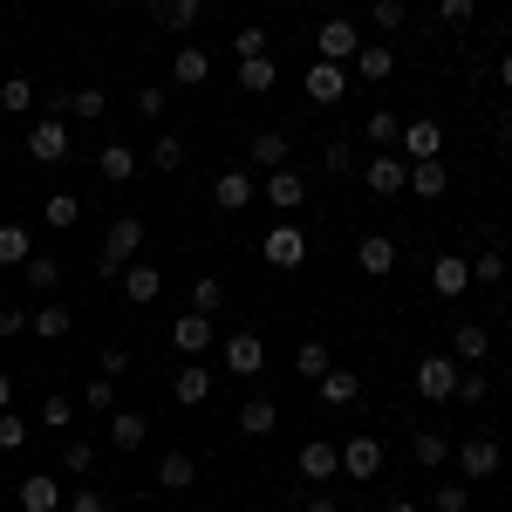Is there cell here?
Masks as SVG:
<instances>
[{
    "label": "cell",
    "mask_w": 512,
    "mask_h": 512,
    "mask_svg": "<svg viewBox=\"0 0 512 512\" xmlns=\"http://www.w3.org/2000/svg\"><path fill=\"white\" fill-rule=\"evenodd\" d=\"M137 246H144V219H137V212L110 219V233H103V253H96V274H103V280L123 274V267L137 260Z\"/></svg>",
    "instance_id": "cell-1"
},
{
    "label": "cell",
    "mask_w": 512,
    "mask_h": 512,
    "mask_svg": "<svg viewBox=\"0 0 512 512\" xmlns=\"http://www.w3.org/2000/svg\"><path fill=\"white\" fill-rule=\"evenodd\" d=\"M410 383H417L424 403H451V396H458V355H424Z\"/></svg>",
    "instance_id": "cell-2"
},
{
    "label": "cell",
    "mask_w": 512,
    "mask_h": 512,
    "mask_svg": "<svg viewBox=\"0 0 512 512\" xmlns=\"http://www.w3.org/2000/svg\"><path fill=\"white\" fill-rule=\"evenodd\" d=\"M260 253H267V260H274L280 274H294V267H308V233H301V226H287V219H280L274 233L260 239Z\"/></svg>",
    "instance_id": "cell-3"
},
{
    "label": "cell",
    "mask_w": 512,
    "mask_h": 512,
    "mask_svg": "<svg viewBox=\"0 0 512 512\" xmlns=\"http://www.w3.org/2000/svg\"><path fill=\"white\" fill-rule=\"evenodd\" d=\"M499 465H506V444H499L492 431H478V437L458 444V472H465V478H492Z\"/></svg>",
    "instance_id": "cell-4"
},
{
    "label": "cell",
    "mask_w": 512,
    "mask_h": 512,
    "mask_svg": "<svg viewBox=\"0 0 512 512\" xmlns=\"http://www.w3.org/2000/svg\"><path fill=\"white\" fill-rule=\"evenodd\" d=\"M362 185L376 198H396V192H410V164L396 158V151H376V158L362 164Z\"/></svg>",
    "instance_id": "cell-5"
},
{
    "label": "cell",
    "mask_w": 512,
    "mask_h": 512,
    "mask_svg": "<svg viewBox=\"0 0 512 512\" xmlns=\"http://www.w3.org/2000/svg\"><path fill=\"white\" fill-rule=\"evenodd\" d=\"M260 369H267V342H260L253 328H239V335H226V376H246V383H253Z\"/></svg>",
    "instance_id": "cell-6"
},
{
    "label": "cell",
    "mask_w": 512,
    "mask_h": 512,
    "mask_svg": "<svg viewBox=\"0 0 512 512\" xmlns=\"http://www.w3.org/2000/svg\"><path fill=\"white\" fill-rule=\"evenodd\" d=\"M437 151H444V130H437L431 117L403 123V144H396V158H403V164H424V158H437Z\"/></svg>",
    "instance_id": "cell-7"
},
{
    "label": "cell",
    "mask_w": 512,
    "mask_h": 512,
    "mask_svg": "<svg viewBox=\"0 0 512 512\" xmlns=\"http://www.w3.org/2000/svg\"><path fill=\"white\" fill-rule=\"evenodd\" d=\"M294 465H301V478H308V485H328V478L342 472V451H335L328 437H308V444L294 451Z\"/></svg>",
    "instance_id": "cell-8"
},
{
    "label": "cell",
    "mask_w": 512,
    "mask_h": 512,
    "mask_svg": "<svg viewBox=\"0 0 512 512\" xmlns=\"http://www.w3.org/2000/svg\"><path fill=\"white\" fill-rule=\"evenodd\" d=\"M28 158H35V164H62V158H69V123L41 117L35 130H28Z\"/></svg>",
    "instance_id": "cell-9"
},
{
    "label": "cell",
    "mask_w": 512,
    "mask_h": 512,
    "mask_svg": "<svg viewBox=\"0 0 512 512\" xmlns=\"http://www.w3.org/2000/svg\"><path fill=\"white\" fill-rule=\"evenodd\" d=\"M315 403L321 410H355V403H362V376H355V369H328L315 383Z\"/></svg>",
    "instance_id": "cell-10"
},
{
    "label": "cell",
    "mask_w": 512,
    "mask_h": 512,
    "mask_svg": "<svg viewBox=\"0 0 512 512\" xmlns=\"http://www.w3.org/2000/svg\"><path fill=\"white\" fill-rule=\"evenodd\" d=\"M212 335H219V321H212V315H198V308H192V315H178V321H171V349H178V355L212 349Z\"/></svg>",
    "instance_id": "cell-11"
},
{
    "label": "cell",
    "mask_w": 512,
    "mask_h": 512,
    "mask_svg": "<svg viewBox=\"0 0 512 512\" xmlns=\"http://www.w3.org/2000/svg\"><path fill=\"white\" fill-rule=\"evenodd\" d=\"M14 499H21V512H62V478L55 472H28Z\"/></svg>",
    "instance_id": "cell-12"
},
{
    "label": "cell",
    "mask_w": 512,
    "mask_h": 512,
    "mask_svg": "<svg viewBox=\"0 0 512 512\" xmlns=\"http://www.w3.org/2000/svg\"><path fill=\"white\" fill-rule=\"evenodd\" d=\"M342 472L349 478H376L383 472V437H369V431L349 437V444H342Z\"/></svg>",
    "instance_id": "cell-13"
},
{
    "label": "cell",
    "mask_w": 512,
    "mask_h": 512,
    "mask_svg": "<svg viewBox=\"0 0 512 512\" xmlns=\"http://www.w3.org/2000/svg\"><path fill=\"white\" fill-rule=\"evenodd\" d=\"M355 267H362L369 280H390L396 274V239L390 233H369L362 246H355Z\"/></svg>",
    "instance_id": "cell-14"
},
{
    "label": "cell",
    "mask_w": 512,
    "mask_h": 512,
    "mask_svg": "<svg viewBox=\"0 0 512 512\" xmlns=\"http://www.w3.org/2000/svg\"><path fill=\"white\" fill-rule=\"evenodd\" d=\"M321 62H342V69H349V55L355 48H362V35H355V21H342V14H335V21H321Z\"/></svg>",
    "instance_id": "cell-15"
},
{
    "label": "cell",
    "mask_w": 512,
    "mask_h": 512,
    "mask_svg": "<svg viewBox=\"0 0 512 512\" xmlns=\"http://www.w3.org/2000/svg\"><path fill=\"white\" fill-rule=\"evenodd\" d=\"M158 294H164V274L151 267V260H130V267H123V301H137V308H151Z\"/></svg>",
    "instance_id": "cell-16"
},
{
    "label": "cell",
    "mask_w": 512,
    "mask_h": 512,
    "mask_svg": "<svg viewBox=\"0 0 512 512\" xmlns=\"http://www.w3.org/2000/svg\"><path fill=\"white\" fill-rule=\"evenodd\" d=\"M349 62H355V76H362V82H390L396 76V48H390V41H362Z\"/></svg>",
    "instance_id": "cell-17"
},
{
    "label": "cell",
    "mask_w": 512,
    "mask_h": 512,
    "mask_svg": "<svg viewBox=\"0 0 512 512\" xmlns=\"http://www.w3.org/2000/svg\"><path fill=\"white\" fill-rule=\"evenodd\" d=\"M253 178H246V171H219V178H212V205H219V212H246V205H253Z\"/></svg>",
    "instance_id": "cell-18"
},
{
    "label": "cell",
    "mask_w": 512,
    "mask_h": 512,
    "mask_svg": "<svg viewBox=\"0 0 512 512\" xmlns=\"http://www.w3.org/2000/svg\"><path fill=\"white\" fill-rule=\"evenodd\" d=\"M267 205H274V212H294V205H301V198H308V178H301V171H287V164H280V171H267Z\"/></svg>",
    "instance_id": "cell-19"
},
{
    "label": "cell",
    "mask_w": 512,
    "mask_h": 512,
    "mask_svg": "<svg viewBox=\"0 0 512 512\" xmlns=\"http://www.w3.org/2000/svg\"><path fill=\"white\" fill-rule=\"evenodd\" d=\"M431 287L444 294V301H458V294L472 287V260H451V253H437V260H431Z\"/></svg>",
    "instance_id": "cell-20"
},
{
    "label": "cell",
    "mask_w": 512,
    "mask_h": 512,
    "mask_svg": "<svg viewBox=\"0 0 512 512\" xmlns=\"http://www.w3.org/2000/svg\"><path fill=\"white\" fill-rule=\"evenodd\" d=\"M137 151H130V144H103V151H96V171H103V185H130V178H137Z\"/></svg>",
    "instance_id": "cell-21"
},
{
    "label": "cell",
    "mask_w": 512,
    "mask_h": 512,
    "mask_svg": "<svg viewBox=\"0 0 512 512\" xmlns=\"http://www.w3.org/2000/svg\"><path fill=\"white\" fill-rule=\"evenodd\" d=\"M144 7H151V21H158V28H171V35H185L198 14H205V0H144Z\"/></svg>",
    "instance_id": "cell-22"
},
{
    "label": "cell",
    "mask_w": 512,
    "mask_h": 512,
    "mask_svg": "<svg viewBox=\"0 0 512 512\" xmlns=\"http://www.w3.org/2000/svg\"><path fill=\"white\" fill-rule=\"evenodd\" d=\"M342 89H349V69H342V62H315V69H308V96H315V103H342Z\"/></svg>",
    "instance_id": "cell-23"
},
{
    "label": "cell",
    "mask_w": 512,
    "mask_h": 512,
    "mask_svg": "<svg viewBox=\"0 0 512 512\" xmlns=\"http://www.w3.org/2000/svg\"><path fill=\"white\" fill-rule=\"evenodd\" d=\"M144 437H151V417L144 410H110V444L117 451H137Z\"/></svg>",
    "instance_id": "cell-24"
},
{
    "label": "cell",
    "mask_w": 512,
    "mask_h": 512,
    "mask_svg": "<svg viewBox=\"0 0 512 512\" xmlns=\"http://www.w3.org/2000/svg\"><path fill=\"white\" fill-rule=\"evenodd\" d=\"M451 355H458L465 369H478V362L492 355V335H485L478 321H458V335H451Z\"/></svg>",
    "instance_id": "cell-25"
},
{
    "label": "cell",
    "mask_w": 512,
    "mask_h": 512,
    "mask_svg": "<svg viewBox=\"0 0 512 512\" xmlns=\"http://www.w3.org/2000/svg\"><path fill=\"white\" fill-rule=\"evenodd\" d=\"M274 424H280V410L267 396H246V403H239V431L246 437H274Z\"/></svg>",
    "instance_id": "cell-26"
},
{
    "label": "cell",
    "mask_w": 512,
    "mask_h": 512,
    "mask_svg": "<svg viewBox=\"0 0 512 512\" xmlns=\"http://www.w3.org/2000/svg\"><path fill=\"white\" fill-rule=\"evenodd\" d=\"M28 253H35V239H28V226L0 219V267H28Z\"/></svg>",
    "instance_id": "cell-27"
},
{
    "label": "cell",
    "mask_w": 512,
    "mask_h": 512,
    "mask_svg": "<svg viewBox=\"0 0 512 512\" xmlns=\"http://www.w3.org/2000/svg\"><path fill=\"white\" fill-rule=\"evenodd\" d=\"M444 185H451V171H444V158L410 164V192H417V198H444Z\"/></svg>",
    "instance_id": "cell-28"
},
{
    "label": "cell",
    "mask_w": 512,
    "mask_h": 512,
    "mask_svg": "<svg viewBox=\"0 0 512 512\" xmlns=\"http://www.w3.org/2000/svg\"><path fill=\"white\" fill-rule=\"evenodd\" d=\"M171 76H178V89H198V82L212 76V55H205V48H178V62H171Z\"/></svg>",
    "instance_id": "cell-29"
},
{
    "label": "cell",
    "mask_w": 512,
    "mask_h": 512,
    "mask_svg": "<svg viewBox=\"0 0 512 512\" xmlns=\"http://www.w3.org/2000/svg\"><path fill=\"white\" fill-rule=\"evenodd\" d=\"M410 458H417L424 472H437V465L451 458V437H444V431H417V437H410Z\"/></svg>",
    "instance_id": "cell-30"
},
{
    "label": "cell",
    "mask_w": 512,
    "mask_h": 512,
    "mask_svg": "<svg viewBox=\"0 0 512 512\" xmlns=\"http://www.w3.org/2000/svg\"><path fill=\"white\" fill-rule=\"evenodd\" d=\"M192 478H198V465L185 458V451H164V465H158V485H164V492H192Z\"/></svg>",
    "instance_id": "cell-31"
},
{
    "label": "cell",
    "mask_w": 512,
    "mask_h": 512,
    "mask_svg": "<svg viewBox=\"0 0 512 512\" xmlns=\"http://www.w3.org/2000/svg\"><path fill=\"white\" fill-rule=\"evenodd\" d=\"M362 130H369V144H376V151H396V144H403V117H396V110H369Z\"/></svg>",
    "instance_id": "cell-32"
},
{
    "label": "cell",
    "mask_w": 512,
    "mask_h": 512,
    "mask_svg": "<svg viewBox=\"0 0 512 512\" xmlns=\"http://www.w3.org/2000/svg\"><path fill=\"white\" fill-rule=\"evenodd\" d=\"M69 328H76V315H62V308H55V301H48V308H35V315H28V335H41V342H62V335H69Z\"/></svg>",
    "instance_id": "cell-33"
},
{
    "label": "cell",
    "mask_w": 512,
    "mask_h": 512,
    "mask_svg": "<svg viewBox=\"0 0 512 512\" xmlns=\"http://www.w3.org/2000/svg\"><path fill=\"white\" fill-rule=\"evenodd\" d=\"M274 55H253V62H239V89H246V96H267V89H274Z\"/></svg>",
    "instance_id": "cell-34"
},
{
    "label": "cell",
    "mask_w": 512,
    "mask_h": 512,
    "mask_svg": "<svg viewBox=\"0 0 512 512\" xmlns=\"http://www.w3.org/2000/svg\"><path fill=\"white\" fill-rule=\"evenodd\" d=\"M41 219H48L55 233H69V226L82 219V198H76V192H55V198H41Z\"/></svg>",
    "instance_id": "cell-35"
},
{
    "label": "cell",
    "mask_w": 512,
    "mask_h": 512,
    "mask_svg": "<svg viewBox=\"0 0 512 512\" xmlns=\"http://www.w3.org/2000/svg\"><path fill=\"white\" fill-rule=\"evenodd\" d=\"M246 158L260 164V171H280V164H287V137H280V130H260V137H253V151H246Z\"/></svg>",
    "instance_id": "cell-36"
},
{
    "label": "cell",
    "mask_w": 512,
    "mask_h": 512,
    "mask_svg": "<svg viewBox=\"0 0 512 512\" xmlns=\"http://www.w3.org/2000/svg\"><path fill=\"white\" fill-rule=\"evenodd\" d=\"M171 396H178V403H205V396H212V369H178V376H171Z\"/></svg>",
    "instance_id": "cell-37"
},
{
    "label": "cell",
    "mask_w": 512,
    "mask_h": 512,
    "mask_svg": "<svg viewBox=\"0 0 512 512\" xmlns=\"http://www.w3.org/2000/svg\"><path fill=\"white\" fill-rule=\"evenodd\" d=\"M144 164H158V171H178V164H185V137L158 130V137H151V151H144Z\"/></svg>",
    "instance_id": "cell-38"
},
{
    "label": "cell",
    "mask_w": 512,
    "mask_h": 512,
    "mask_svg": "<svg viewBox=\"0 0 512 512\" xmlns=\"http://www.w3.org/2000/svg\"><path fill=\"white\" fill-rule=\"evenodd\" d=\"M103 110H110V96H103V89H96V82H82V89H69V117L96 123V117H103Z\"/></svg>",
    "instance_id": "cell-39"
},
{
    "label": "cell",
    "mask_w": 512,
    "mask_h": 512,
    "mask_svg": "<svg viewBox=\"0 0 512 512\" xmlns=\"http://www.w3.org/2000/svg\"><path fill=\"white\" fill-rule=\"evenodd\" d=\"M233 55H239V62H253V55H274V35H267L260 21H246V28L233 35Z\"/></svg>",
    "instance_id": "cell-40"
},
{
    "label": "cell",
    "mask_w": 512,
    "mask_h": 512,
    "mask_svg": "<svg viewBox=\"0 0 512 512\" xmlns=\"http://www.w3.org/2000/svg\"><path fill=\"white\" fill-rule=\"evenodd\" d=\"M21 274H28V287L55 294V287H62V260H48V253H28V267H21Z\"/></svg>",
    "instance_id": "cell-41"
},
{
    "label": "cell",
    "mask_w": 512,
    "mask_h": 512,
    "mask_svg": "<svg viewBox=\"0 0 512 512\" xmlns=\"http://www.w3.org/2000/svg\"><path fill=\"white\" fill-rule=\"evenodd\" d=\"M14 110H35V82H28V76L0 82V117H14Z\"/></svg>",
    "instance_id": "cell-42"
},
{
    "label": "cell",
    "mask_w": 512,
    "mask_h": 512,
    "mask_svg": "<svg viewBox=\"0 0 512 512\" xmlns=\"http://www.w3.org/2000/svg\"><path fill=\"white\" fill-rule=\"evenodd\" d=\"M62 472H69V478L96 472V444H89V437H69V444H62Z\"/></svg>",
    "instance_id": "cell-43"
},
{
    "label": "cell",
    "mask_w": 512,
    "mask_h": 512,
    "mask_svg": "<svg viewBox=\"0 0 512 512\" xmlns=\"http://www.w3.org/2000/svg\"><path fill=\"white\" fill-rule=\"evenodd\" d=\"M294 369H301L308 383H321V376H328L335 362H328V349H321V342H301V349H294Z\"/></svg>",
    "instance_id": "cell-44"
},
{
    "label": "cell",
    "mask_w": 512,
    "mask_h": 512,
    "mask_svg": "<svg viewBox=\"0 0 512 512\" xmlns=\"http://www.w3.org/2000/svg\"><path fill=\"white\" fill-rule=\"evenodd\" d=\"M82 410H117V376H89V390H82Z\"/></svg>",
    "instance_id": "cell-45"
},
{
    "label": "cell",
    "mask_w": 512,
    "mask_h": 512,
    "mask_svg": "<svg viewBox=\"0 0 512 512\" xmlns=\"http://www.w3.org/2000/svg\"><path fill=\"white\" fill-rule=\"evenodd\" d=\"M431 506L437 512H465V506H472V485H465V478H444V485L431 492Z\"/></svg>",
    "instance_id": "cell-46"
},
{
    "label": "cell",
    "mask_w": 512,
    "mask_h": 512,
    "mask_svg": "<svg viewBox=\"0 0 512 512\" xmlns=\"http://www.w3.org/2000/svg\"><path fill=\"white\" fill-rule=\"evenodd\" d=\"M219 301H226V280H219V274H198L192 280V308H198V315H212Z\"/></svg>",
    "instance_id": "cell-47"
},
{
    "label": "cell",
    "mask_w": 512,
    "mask_h": 512,
    "mask_svg": "<svg viewBox=\"0 0 512 512\" xmlns=\"http://www.w3.org/2000/svg\"><path fill=\"white\" fill-rule=\"evenodd\" d=\"M472 280L499 287V280H506V253H499V246H492V253H478V260H472Z\"/></svg>",
    "instance_id": "cell-48"
},
{
    "label": "cell",
    "mask_w": 512,
    "mask_h": 512,
    "mask_svg": "<svg viewBox=\"0 0 512 512\" xmlns=\"http://www.w3.org/2000/svg\"><path fill=\"white\" fill-rule=\"evenodd\" d=\"M485 390H492L485 369H465V362H458V403H485Z\"/></svg>",
    "instance_id": "cell-49"
},
{
    "label": "cell",
    "mask_w": 512,
    "mask_h": 512,
    "mask_svg": "<svg viewBox=\"0 0 512 512\" xmlns=\"http://www.w3.org/2000/svg\"><path fill=\"white\" fill-rule=\"evenodd\" d=\"M130 103H137V117H144V123H158V117H164V89H158V82H144Z\"/></svg>",
    "instance_id": "cell-50"
},
{
    "label": "cell",
    "mask_w": 512,
    "mask_h": 512,
    "mask_svg": "<svg viewBox=\"0 0 512 512\" xmlns=\"http://www.w3.org/2000/svg\"><path fill=\"white\" fill-rule=\"evenodd\" d=\"M21 444H28V424L14 410H0V451H21Z\"/></svg>",
    "instance_id": "cell-51"
},
{
    "label": "cell",
    "mask_w": 512,
    "mask_h": 512,
    "mask_svg": "<svg viewBox=\"0 0 512 512\" xmlns=\"http://www.w3.org/2000/svg\"><path fill=\"white\" fill-rule=\"evenodd\" d=\"M478 14V0H437V21H451V28H465Z\"/></svg>",
    "instance_id": "cell-52"
},
{
    "label": "cell",
    "mask_w": 512,
    "mask_h": 512,
    "mask_svg": "<svg viewBox=\"0 0 512 512\" xmlns=\"http://www.w3.org/2000/svg\"><path fill=\"white\" fill-rule=\"evenodd\" d=\"M403 21H410V14H403V0H376V28H383V35H396Z\"/></svg>",
    "instance_id": "cell-53"
},
{
    "label": "cell",
    "mask_w": 512,
    "mask_h": 512,
    "mask_svg": "<svg viewBox=\"0 0 512 512\" xmlns=\"http://www.w3.org/2000/svg\"><path fill=\"white\" fill-rule=\"evenodd\" d=\"M69 417H76L69 396H48V403H41V424H69Z\"/></svg>",
    "instance_id": "cell-54"
},
{
    "label": "cell",
    "mask_w": 512,
    "mask_h": 512,
    "mask_svg": "<svg viewBox=\"0 0 512 512\" xmlns=\"http://www.w3.org/2000/svg\"><path fill=\"white\" fill-rule=\"evenodd\" d=\"M321 164L342 178V171H355V151H349V144H328V151H321Z\"/></svg>",
    "instance_id": "cell-55"
},
{
    "label": "cell",
    "mask_w": 512,
    "mask_h": 512,
    "mask_svg": "<svg viewBox=\"0 0 512 512\" xmlns=\"http://www.w3.org/2000/svg\"><path fill=\"white\" fill-rule=\"evenodd\" d=\"M69 512H110V499H103V492H89V485H82L76 499H69Z\"/></svg>",
    "instance_id": "cell-56"
},
{
    "label": "cell",
    "mask_w": 512,
    "mask_h": 512,
    "mask_svg": "<svg viewBox=\"0 0 512 512\" xmlns=\"http://www.w3.org/2000/svg\"><path fill=\"white\" fill-rule=\"evenodd\" d=\"M96 369H103V376H123V369H130V349H103V362H96Z\"/></svg>",
    "instance_id": "cell-57"
},
{
    "label": "cell",
    "mask_w": 512,
    "mask_h": 512,
    "mask_svg": "<svg viewBox=\"0 0 512 512\" xmlns=\"http://www.w3.org/2000/svg\"><path fill=\"white\" fill-rule=\"evenodd\" d=\"M0 335H28V315L21 308H0Z\"/></svg>",
    "instance_id": "cell-58"
},
{
    "label": "cell",
    "mask_w": 512,
    "mask_h": 512,
    "mask_svg": "<svg viewBox=\"0 0 512 512\" xmlns=\"http://www.w3.org/2000/svg\"><path fill=\"white\" fill-rule=\"evenodd\" d=\"M0 410H14V376L0 369Z\"/></svg>",
    "instance_id": "cell-59"
},
{
    "label": "cell",
    "mask_w": 512,
    "mask_h": 512,
    "mask_svg": "<svg viewBox=\"0 0 512 512\" xmlns=\"http://www.w3.org/2000/svg\"><path fill=\"white\" fill-rule=\"evenodd\" d=\"M301 512H335V499H328V492H315V499H308Z\"/></svg>",
    "instance_id": "cell-60"
},
{
    "label": "cell",
    "mask_w": 512,
    "mask_h": 512,
    "mask_svg": "<svg viewBox=\"0 0 512 512\" xmlns=\"http://www.w3.org/2000/svg\"><path fill=\"white\" fill-rule=\"evenodd\" d=\"M499 89H506V96H512V55H506V62H499Z\"/></svg>",
    "instance_id": "cell-61"
},
{
    "label": "cell",
    "mask_w": 512,
    "mask_h": 512,
    "mask_svg": "<svg viewBox=\"0 0 512 512\" xmlns=\"http://www.w3.org/2000/svg\"><path fill=\"white\" fill-rule=\"evenodd\" d=\"M390 512H424V506H417V499H396V506Z\"/></svg>",
    "instance_id": "cell-62"
},
{
    "label": "cell",
    "mask_w": 512,
    "mask_h": 512,
    "mask_svg": "<svg viewBox=\"0 0 512 512\" xmlns=\"http://www.w3.org/2000/svg\"><path fill=\"white\" fill-rule=\"evenodd\" d=\"M0 144H7V123H0Z\"/></svg>",
    "instance_id": "cell-63"
}]
</instances>
